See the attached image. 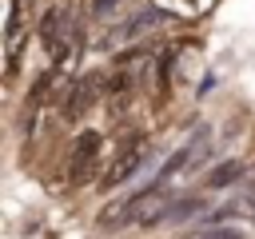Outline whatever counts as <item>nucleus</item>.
Listing matches in <instances>:
<instances>
[{
	"mask_svg": "<svg viewBox=\"0 0 255 239\" xmlns=\"http://www.w3.org/2000/svg\"><path fill=\"white\" fill-rule=\"evenodd\" d=\"M96 155H100V135L96 131H80L76 143H72V159H68V183L72 187L88 183V175L96 167Z\"/></svg>",
	"mask_w": 255,
	"mask_h": 239,
	"instance_id": "obj_1",
	"label": "nucleus"
},
{
	"mask_svg": "<svg viewBox=\"0 0 255 239\" xmlns=\"http://www.w3.org/2000/svg\"><path fill=\"white\" fill-rule=\"evenodd\" d=\"M143 155H147V151H143V139L135 135V143H131V151H128V143H124V151H120V159H116V163H112V167L104 171V183H100V187H120L124 179H131V175H135V167L143 163Z\"/></svg>",
	"mask_w": 255,
	"mask_h": 239,
	"instance_id": "obj_2",
	"label": "nucleus"
},
{
	"mask_svg": "<svg viewBox=\"0 0 255 239\" xmlns=\"http://www.w3.org/2000/svg\"><path fill=\"white\" fill-rule=\"evenodd\" d=\"M104 92V80L100 76H84L76 88H72V96H68V104H64V116L68 120H76V116H84L88 108H92V100Z\"/></svg>",
	"mask_w": 255,
	"mask_h": 239,
	"instance_id": "obj_3",
	"label": "nucleus"
},
{
	"mask_svg": "<svg viewBox=\"0 0 255 239\" xmlns=\"http://www.w3.org/2000/svg\"><path fill=\"white\" fill-rule=\"evenodd\" d=\"M187 159H191V143L175 147V151H171V155L163 159V167L155 171V179H159V183H171V179H175V175H179V171L187 167Z\"/></svg>",
	"mask_w": 255,
	"mask_h": 239,
	"instance_id": "obj_4",
	"label": "nucleus"
},
{
	"mask_svg": "<svg viewBox=\"0 0 255 239\" xmlns=\"http://www.w3.org/2000/svg\"><path fill=\"white\" fill-rule=\"evenodd\" d=\"M243 171H247V167H243L239 159H227V163H219V167L207 175V187H231L235 179H243Z\"/></svg>",
	"mask_w": 255,
	"mask_h": 239,
	"instance_id": "obj_5",
	"label": "nucleus"
},
{
	"mask_svg": "<svg viewBox=\"0 0 255 239\" xmlns=\"http://www.w3.org/2000/svg\"><path fill=\"white\" fill-rule=\"evenodd\" d=\"M195 211H203V199H199V195L175 199V203H167V211H163V223H179V219H191Z\"/></svg>",
	"mask_w": 255,
	"mask_h": 239,
	"instance_id": "obj_6",
	"label": "nucleus"
},
{
	"mask_svg": "<svg viewBox=\"0 0 255 239\" xmlns=\"http://www.w3.org/2000/svg\"><path fill=\"white\" fill-rule=\"evenodd\" d=\"M183 239H243V231H239V227H223V223H215V227H203V231H187Z\"/></svg>",
	"mask_w": 255,
	"mask_h": 239,
	"instance_id": "obj_7",
	"label": "nucleus"
}]
</instances>
